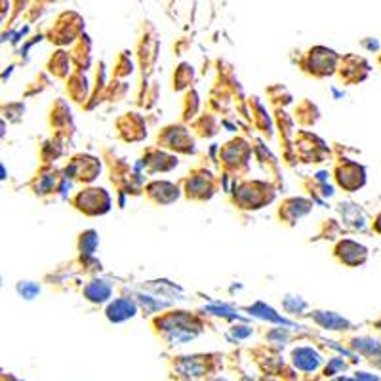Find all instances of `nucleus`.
Returning <instances> with one entry per match:
<instances>
[{"label": "nucleus", "mask_w": 381, "mask_h": 381, "mask_svg": "<svg viewBox=\"0 0 381 381\" xmlns=\"http://www.w3.org/2000/svg\"><path fill=\"white\" fill-rule=\"evenodd\" d=\"M336 252L341 257V262L347 263V265H360L366 259V248L353 242V240H343Z\"/></svg>", "instance_id": "1"}, {"label": "nucleus", "mask_w": 381, "mask_h": 381, "mask_svg": "<svg viewBox=\"0 0 381 381\" xmlns=\"http://www.w3.org/2000/svg\"><path fill=\"white\" fill-rule=\"evenodd\" d=\"M294 364L298 366L299 370H304V372H311V370L318 368V364H321V355L315 351V349H311V347H299L296 351L292 353Z\"/></svg>", "instance_id": "2"}, {"label": "nucleus", "mask_w": 381, "mask_h": 381, "mask_svg": "<svg viewBox=\"0 0 381 381\" xmlns=\"http://www.w3.org/2000/svg\"><path fill=\"white\" fill-rule=\"evenodd\" d=\"M134 315H136V304L126 298L114 299L113 304L109 305V309H107L109 321H113V322H122V321H126V318H132Z\"/></svg>", "instance_id": "3"}, {"label": "nucleus", "mask_w": 381, "mask_h": 381, "mask_svg": "<svg viewBox=\"0 0 381 381\" xmlns=\"http://www.w3.org/2000/svg\"><path fill=\"white\" fill-rule=\"evenodd\" d=\"M315 321L322 328H328V330H343V328L349 326V322L343 316L336 315L332 311H318L315 315Z\"/></svg>", "instance_id": "4"}, {"label": "nucleus", "mask_w": 381, "mask_h": 381, "mask_svg": "<svg viewBox=\"0 0 381 381\" xmlns=\"http://www.w3.org/2000/svg\"><path fill=\"white\" fill-rule=\"evenodd\" d=\"M86 296H88L90 301H95V304L105 301V299L111 296V286H109L105 280H94V282L86 288Z\"/></svg>", "instance_id": "5"}, {"label": "nucleus", "mask_w": 381, "mask_h": 381, "mask_svg": "<svg viewBox=\"0 0 381 381\" xmlns=\"http://www.w3.org/2000/svg\"><path fill=\"white\" fill-rule=\"evenodd\" d=\"M250 313H252V315H256V316H262V318H267V321L286 324V321L282 318V316L274 315V311L271 309V307H265L263 304H257V305H254V307H250Z\"/></svg>", "instance_id": "6"}, {"label": "nucleus", "mask_w": 381, "mask_h": 381, "mask_svg": "<svg viewBox=\"0 0 381 381\" xmlns=\"http://www.w3.org/2000/svg\"><path fill=\"white\" fill-rule=\"evenodd\" d=\"M353 347H357L358 351L368 353V355H375V353H380V343L374 340H355Z\"/></svg>", "instance_id": "7"}, {"label": "nucleus", "mask_w": 381, "mask_h": 381, "mask_svg": "<svg viewBox=\"0 0 381 381\" xmlns=\"http://www.w3.org/2000/svg\"><path fill=\"white\" fill-rule=\"evenodd\" d=\"M18 292L23 296L25 299H33L36 294L41 292V288L35 284V282H29V280H25V282H19L18 284Z\"/></svg>", "instance_id": "8"}, {"label": "nucleus", "mask_w": 381, "mask_h": 381, "mask_svg": "<svg viewBox=\"0 0 381 381\" xmlns=\"http://www.w3.org/2000/svg\"><path fill=\"white\" fill-rule=\"evenodd\" d=\"M353 381H380V377H377V375L366 374V372H358Z\"/></svg>", "instance_id": "9"}, {"label": "nucleus", "mask_w": 381, "mask_h": 381, "mask_svg": "<svg viewBox=\"0 0 381 381\" xmlns=\"http://www.w3.org/2000/svg\"><path fill=\"white\" fill-rule=\"evenodd\" d=\"M375 231L381 232V214L377 215V220H375Z\"/></svg>", "instance_id": "10"}, {"label": "nucleus", "mask_w": 381, "mask_h": 381, "mask_svg": "<svg viewBox=\"0 0 381 381\" xmlns=\"http://www.w3.org/2000/svg\"><path fill=\"white\" fill-rule=\"evenodd\" d=\"M377 326H380V328H381V321H380V322H377Z\"/></svg>", "instance_id": "11"}]
</instances>
